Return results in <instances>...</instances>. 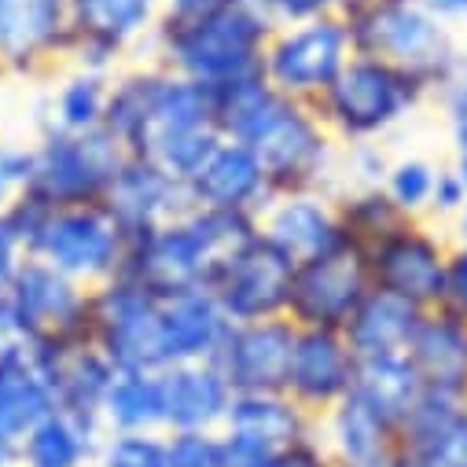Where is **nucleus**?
Segmentation results:
<instances>
[{
    "label": "nucleus",
    "mask_w": 467,
    "mask_h": 467,
    "mask_svg": "<svg viewBox=\"0 0 467 467\" xmlns=\"http://www.w3.org/2000/svg\"><path fill=\"white\" fill-rule=\"evenodd\" d=\"M213 99L217 133L258 155L273 195L335 192L342 148L309 103L276 92L265 78L228 85Z\"/></svg>",
    "instance_id": "1"
},
{
    "label": "nucleus",
    "mask_w": 467,
    "mask_h": 467,
    "mask_svg": "<svg viewBox=\"0 0 467 467\" xmlns=\"http://www.w3.org/2000/svg\"><path fill=\"white\" fill-rule=\"evenodd\" d=\"M276 23L262 12L258 0H221L217 8L188 19L159 16L144 59L221 92L262 74V59L269 48Z\"/></svg>",
    "instance_id": "2"
},
{
    "label": "nucleus",
    "mask_w": 467,
    "mask_h": 467,
    "mask_svg": "<svg viewBox=\"0 0 467 467\" xmlns=\"http://www.w3.org/2000/svg\"><path fill=\"white\" fill-rule=\"evenodd\" d=\"M26 258L48 262L85 287H99L126 269L130 232L107 202L45 206L30 192L5 206Z\"/></svg>",
    "instance_id": "3"
},
{
    "label": "nucleus",
    "mask_w": 467,
    "mask_h": 467,
    "mask_svg": "<svg viewBox=\"0 0 467 467\" xmlns=\"http://www.w3.org/2000/svg\"><path fill=\"white\" fill-rule=\"evenodd\" d=\"M258 228V217L247 213L188 206L159 228L133 232L122 273H130L155 295L206 287L213 265L236 247H244Z\"/></svg>",
    "instance_id": "4"
},
{
    "label": "nucleus",
    "mask_w": 467,
    "mask_h": 467,
    "mask_svg": "<svg viewBox=\"0 0 467 467\" xmlns=\"http://www.w3.org/2000/svg\"><path fill=\"white\" fill-rule=\"evenodd\" d=\"M338 19L354 56H376L409 70L431 88V99L467 52L463 34L434 19L416 0H342Z\"/></svg>",
    "instance_id": "5"
},
{
    "label": "nucleus",
    "mask_w": 467,
    "mask_h": 467,
    "mask_svg": "<svg viewBox=\"0 0 467 467\" xmlns=\"http://www.w3.org/2000/svg\"><path fill=\"white\" fill-rule=\"evenodd\" d=\"M427 103L431 88L409 70L376 56H354L331 81V88L313 103V110L338 140V148H349L387 140Z\"/></svg>",
    "instance_id": "6"
},
{
    "label": "nucleus",
    "mask_w": 467,
    "mask_h": 467,
    "mask_svg": "<svg viewBox=\"0 0 467 467\" xmlns=\"http://www.w3.org/2000/svg\"><path fill=\"white\" fill-rule=\"evenodd\" d=\"M92 346H99L119 372H166L162 295L130 273L92 287Z\"/></svg>",
    "instance_id": "7"
},
{
    "label": "nucleus",
    "mask_w": 467,
    "mask_h": 467,
    "mask_svg": "<svg viewBox=\"0 0 467 467\" xmlns=\"http://www.w3.org/2000/svg\"><path fill=\"white\" fill-rule=\"evenodd\" d=\"M126 162L122 144L107 130L59 133L41 130L34 140V184L30 195L45 206L103 202Z\"/></svg>",
    "instance_id": "8"
},
{
    "label": "nucleus",
    "mask_w": 467,
    "mask_h": 467,
    "mask_svg": "<svg viewBox=\"0 0 467 467\" xmlns=\"http://www.w3.org/2000/svg\"><path fill=\"white\" fill-rule=\"evenodd\" d=\"M67 5L70 37L63 67L103 78L130 67V56L148 45L162 16V0H67Z\"/></svg>",
    "instance_id": "9"
},
{
    "label": "nucleus",
    "mask_w": 467,
    "mask_h": 467,
    "mask_svg": "<svg viewBox=\"0 0 467 467\" xmlns=\"http://www.w3.org/2000/svg\"><path fill=\"white\" fill-rule=\"evenodd\" d=\"M349 59H354L349 34L338 16H327L295 26H276L262 59V74L276 92L313 107Z\"/></svg>",
    "instance_id": "10"
},
{
    "label": "nucleus",
    "mask_w": 467,
    "mask_h": 467,
    "mask_svg": "<svg viewBox=\"0 0 467 467\" xmlns=\"http://www.w3.org/2000/svg\"><path fill=\"white\" fill-rule=\"evenodd\" d=\"M365 254H368V273H372L376 291L398 295V298L412 302L416 309L441 306L445 265L452 254L449 228H441L427 217H409L390 236L372 244Z\"/></svg>",
    "instance_id": "11"
},
{
    "label": "nucleus",
    "mask_w": 467,
    "mask_h": 467,
    "mask_svg": "<svg viewBox=\"0 0 467 467\" xmlns=\"http://www.w3.org/2000/svg\"><path fill=\"white\" fill-rule=\"evenodd\" d=\"M19 338L74 349L92 342V287L70 280L48 262L26 258L8 284Z\"/></svg>",
    "instance_id": "12"
},
{
    "label": "nucleus",
    "mask_w": 467,
    "mask_h": 467,
    "mask_svg": "<svg viewBox=\"0 0 467 467\" xmlns=\"http://www.w3.org/2000/svg\"><path fill=\"white\" fill-rule=\"evenodd\" d=\"M291 280H295V262L280 247H273L258 228L244 247H236L213 265L206 291L217 298V306L232 324H251V320L287 317Z\"/></svg>",
    "instance_id": "13"
},
{
    "label": "nucleus",
    "mask_w": 467,
    "mask_h": 467,
    "mask_svg": "<svg viewBox=\"0 0 467 467\" xmlns=\"http://www.w3.org/2000/svg\"><path fill=\"white\" fill-rule=\"evenodd\" d=\"M372 291L368 254L358 244H342L327 254H317L309 262L295 265L291 298H287V320L295 327H331L342 331L354 317L361 298Z\"/></svg>",
    "instance_id": "14"
},
{
    "label": "nucleus",
    "mask_w": 467,
    "mask_h": 467,
    "mask_svg": "<svg viewBox=\"0 0 467 467\" xmlns=\"http://www.w3.org/2000/svg\"><path fill=\"white\" fill-rule=\"evenodd\" d=\"M67 0H0V70L8 81H48L63 70Z\"/></svg>",
    "instance_id": "15"
},
{
    "label": "nucleus",
    "mask_w": 467,
    "mask_h": 467,
    "mask_svg": "<svg viewBox=\"0 0 467 467\" xmlns=\"http://www.w3.org/2000/svg\"><path fill=\"white\" fill-rule=\"evenodd\" d=\"M317 434L331 467H401L405 463V431L401 420L387 416L358 390L342 398L317 420Z\"/></svg>",
    "instance_id": "16"
},
{
    "label": "nucleus",
    "mask_w": 467,
    "mask_h": 467,
    "mask_svg": "<svg viewBox=\"0 0 467 467\" xmlns=\"http://www.w3.org/2000/svg\"><path fill=\"white\" fill-rule=\"evenodd\" d=\"M354 383L358 354L349 349L346 335L331 327H298L284 394L320 420L327 409L354 394Z\"/></svg>",
    "instance_id": "17"
},
{
    "label": "nucleus",
    "mask_w": 467,
    "mask_h": 467,
    "mask_svg": "<svg viewBox=\"0 0 467 467\" xmlns=\"http://www.w3.org/2000/svg\"><path fill=\"white\" fill-rule=\"evenodd\" d=\"M59 354V346L34 338H12L0 346V431L26 438V431L56 412Z\"/></svg>",
    "instance_id": "18"
},
{
    "label": "nucleus",
    "mask_w": 467,
    "mask_h": 467,
    "mask_svg": "<svg viewBox=\"0 0 467 467\" xmlns=\"http://www.w3.org/2000/svg\"><path fill=\"white\" fill-rule=\"evenodd\" d=\"M298 327L287 317L232 324L213 365L236 394H276L287 387V365Z\"/></svg>",
    "instance_id": "19"
},
{
    "label": "nucleus",
    "mask_w": 467,
    "mask_h": 467,
    "mask_svg": "<svg viewBox=\"0 0 467 467\" xmlns=\"http://www.w3.org/2000/svg\"><path fill=\"white\" fill-rule=\"evenodd\" d=\"M184 192H188V206L247 213V217H262L265 206L276 199L258 155L236 140H221L213 155L202 162V170L184 184Z\"/></svg>",
    "instance_id": "20"
},
{
    "label": "nucleus",
    "mask_w": 467,
    "mask_h": 467,
    "mask_svg": "<svg viewBox=\"0 0 467 467\" xmlns=\"http://www.w3.org/2000/svg\"><path fill=\"white\" fill-rule=\"evenodd\" d=\"M258 224H262V236L273 247H280L295 265L346 244V232H342L331 192L276 195L265 206V213L258 217Z\"/></svg>",
    "instance_id": "21"
},
{
    "label": "nucleus",
    "mask_w": 467,
    "mask_h": 467,
    "mask_svg": "<svg viewBox=\"0 0 467 467\" xmlns=\"http://www.w3.org/2000/svg\"><path fill=\"white\" fill-rule=\"evenodd\" d=\"M405 354L423 390L467 398V317L463 313H452L445 306L423 309Z\"/></svg>",
    "instance_id": "22"
},
{
    "label": "nucleus",
    "mask_w": 467,
    "mask_h": 467,
    "mask_svg": "<svg viewBox=\"0 0 467 467\" xmlns=\"http://www.w3.org/2000/svg\"><path fill=\"white\" fill-rule=\"evenodd\" d=\"M114 217L126 224V232H148L159 228L166 221H173L177 213L188 210V192L177 177H170L155 159L148 155H126L119 177H114L107 199H103Z\"/></svg>",
    "instance_id": "23"
},
{
    "label": "nucleus",
    "mask_w": 467,
    "mask_h": 467,
    "mask_svg": "<svg viewBox=\"0 0 467 467\" xmlns=\"http://www.w3.org/2000/svg\"><path fill=\"white\" fill-rule=\"evenodd\" d=\"M401 467H467V398L423 390L420 405L401 423Z\"/></svg>",
    "instance_id": "24"
},
{
    "label": "nucleus",
    "mask_w": 467,
    "mask_h": 467,
    "mask_svg": "<svg viewBox=\"0 0 467 467\" xmlns=\"http://www.w3.org/2000/svg\"><path fill=\"white\" fill-rule=\"evenodd\" d=\"M228 327L232 320L206 287L162 295V338H166L170 368L192 361H213Z\"/></svg>",
    "instance_id": "25"
},
{
    "label": "nucleus",
    "mask_w": 467,
    "mask_h": 467,
    "mask_svg": "<svg viewBox=\"0 0 467 467\" xmlns=\"http://www.w3.org/2000/svg\"><path fill=\"white\" fill-rule=\"evenodd\" d=\"M166 431H221L236 390L213 361L173 365L162 372Z\"/></svg>",
    "instance_id": "26"
},
{
    "label": "nucleus",
    "mask_w": 467,
    "mask_h": 467,
    "mask_svg": "<svg viewBox=\"0 0 467 467\" xmlns=\"http://www.w3.org/2000/svg\"><path fill=\"white\" fill-rule=\"evenodd\" d=\"M221 431L247 438V441H258L273 452H284L287 445L317 434V416H309L302 405H295L284 390H276V394H236Z\"/></svg>",
    "instance_id": "27"
},
{
    "label": "nucleus",
    "mask_w": 467,
    "mask_h": 467,
    "mask_svg": "<svg viewBox=\"0 0 467 467\" xmlns=\"http://www.w3.org/2000/svg\"><path fill=\"white\" fill-rule=\"evenodd\" d=\"M420 317H423V309H416L412 302L372 287L361 298V306L354 309V317L346 320L342 335H346L349 349L358 354V361L387 358V354H405Z\"/></svg>",
    "instance_id": "28"
},
{
    "label": "nucleus",
    "mask_w": 467,
    "mask_h": 467,
    "mask_svg": "<svg viewBox=\"0 0 467 467\" xmlns=\"http://www.w3.org/2000/svg\"><path fill=\"white\" fill-rule=\"evenodd\" d=\"M103 434V423L56 409L19 438V467H92Z\"/></svg>",
    "instance_id": "29"
},
{
    "label": "nucleus",
    "mask_w": 467,
    "mask_h": 467,
    "mask_svg": "<svg viewBox=\"0 0 467 467\" xmlns=\"http://www.w3.org/2000/svg\"><path fill=\"white\" fill-rule=\"evenodd\" d=\"M114 376H119V368H114V361L99 346L85 342V346L63 349L56 365V409L78 420L103 423V401L110 394Z\"/></svg>",
    "instance_id": "30"
},
{
    "label": "nucleus",
    "mask_w": 467,
    "mask_h": 467,
    "mask_svg": "<svg viewBox=\"0 0 467 467\" xmlns=\"http://www.w3.org/2000/svg\"><path fill=\"white\" fill-rule=\"evenodd\" d=\"M107 92H110V78L63 67L56 74V85L45 96V107H41L45 119H37V133L41 130H59V133L103 130Z\"/></svg>",
    "instance_id": "31"
},
{
    "label": "nucleus",
    "mask_w": 467,
    "mask_h": 467,
    "mask_svg": "<svg viewBox=\"0 0 467 467\" xmlns=\"http://www.w3.org/2000/svg\"><path fill=\"white\" fill-rule=\"evenodd\" d=\"M151 85H155V63H133L110 78L107 92V114L103 130L122 144L126 155H148V133H151Z\"/></svg>",
    "instance_id": "32"
},
{
    "label": "nucleus",
    "mask_w": 467,
    "mask_h": 467,
    "mask_svg": "<svg viewBox=\"0 0 467 467\" xmlns=\"http://www.w3.org/2000/svg\"><path fill=\"white\" fill-rule=\"evenodd\" d=\"M107 434H140L166 431V394L162 372H119L103 401Z\"/></svg>",
    "instance_id": "33"
},
{
    "label": "nucleus",
    "mask_w": 467,
    "mask_h": 467,
    "mask_svg": "<svg viewBox=\"0 0 467 467\" xmlns=\"http://www.w3.org/2000/svg\"><path fill=\"white\" fill-rule=\"evenodd\" d=\"M354 390L372 401L376 409H383L394 420H409V412L420 405L423 398V383L409 361V354H387V358H365L358 361V383Z\"/></svg>",
    "instance_id": "34"
},
{
    "label": "nucleus",
    "mask_w": 467,
    "mask_h": 467,
    "mask_svg": "<svg viewBox=\"0 0 467 467\" xmlns=\"http://www.w3.org/2000/svg\"><path fill=\"white\" fill-rule=\"evenodd\" d=\"M331 195H335V210H338L346 240L358 244L361 251H368L372 244L390 236L401 221H409V213H401L383 188H338Z\"/></svg>",
    "instance_id": "35"
},
{
    "label": "nucleus",
    "mask_w": 467,
    "mask_h": 467,
    "mask_svg": "<svg viewBox=\"0 0 467 467\" xmlns=\"http://www.w3.org/2000/svg\"><path fill=\"white\" fill-rule=\"evenodd\" d=\"M438 162L427 155H398L390 162V173L383 181V192L398 202L401 213L409 217H427L431 210V195H434V181H438Z\"/></svg>",
    "instance_id": "36"
},
{
    "label": "nucleus",
    "mask_w": 467,
    "mask_h": 467,
    "mask_svg": "<svg viewBox=\"0 0 467 467\" xmlns=\"http://www.w3.org/2000/svg\"><path fill=\"white\" fill-rule=\"evenodd\" d=\"M224 137L217 130H184V133H173V137L155 140V148L148 151V159H155L170 177H177L181 184H188L202 170V162L213 155V148Z\"/></svg>",
    "instance_id": "37"
},
{
    "label": "nucleus",
    "mask_w": 467,
    "mask_h": 467,
    "mask_svg": "<svg viewBox=\"0 0 467 467\" xmlns=\"http://www.w3.org/2000/svg\"><path fill=\"white\" fill-rule=\"evenodd\" d=\"M92 467H170L166 463V431L103 434Z\"/></svg>",
    "instance_id": "38"
},
{
    "label": "nucleus",
    "mask_w": 467,
    "mask_h": 467,
    "mask_svg": "<svg viewBox=\"0 0 467 467\" xmlns=\"http://www.w3.org/2000/svg\"><path fill=\"white\" fill-rule=\"evenodd\" d=\"M390 162H394V155L383 148V140L342 148L338 151V177H342V184L335 181V192L338 188H383V181L390 173Z\"/></svg>",
    "instance_id": "39"
},
{
    "label": "nucleus",
    "mask_w": 467,
    "mask_h": 467,
    "mask_svg": "<svg viewBox=\"0 0 467 467\" xmlns=\"http://www.w3.org/2000/svg\"><path fill=\"white\" fill-rule=\"evenodd\" d=\"M431 103H438V114H441V122H445L452 155L456 151H467V52L460 56L456 70L445 78V85L434 92Z\"/></svg>",
    "instance_id": "40"
},
{
    "label": "nucleus",
    "mask_w": 467,
    "mask_h": 467,
    "mask_svg": "<svg viewBox=\"0 0 467 467\" xmlns=\"http://www.w3.org/2000/svg\"><path fill=\"white\" fill-rule=\"evenodd\" d=\"M224 441L221 431H166L170 467H221Z\"/></svg>",
    "instance_id": "41"
},
{
    "label": "nucleus",
    "mask_w": 467,
    "mask_h": 467,
    "mask_svg": "<svg viewBox=\"0 0 467 467\" xmlns=\"http://www.w3.org/2000/svg\"><path fill=\"white\" fill-rule=\"evenodd\" d=\"M34 184V144L0 140V210L26 195Z\"/></svg>",
    "instance_id": "42"
},
{
    "label": "nucleus",
    "mask_w": 467,
    "mask_h": 467,
    "mask_svg": "<svg viewBox=\"0 0 467 467\" xmlns=\"http://www.w3.org/2000/svg\"><path fill=\"white\" fill-rule=\"evenodd\" d=\"M463 210H467V188H463L460 173H456V170H452V162H449V166H441V170H438V181H434V195H431L427 221H434V224L449 228Z\"/></svg>",
    "instance_id": "43"
},
{
    "label": "nucleus",
    "mask_w": 467,
    "mask_h": 467,
    "mask_svg": "<svg viewBox=\"0 0 467 467\" xmlns=\"http://www.w3.org/2000/svg\"><path fill=\"white\" fill-rule=\"evenodd\" d=\"M258 5H262V12H265L276 26H295V23L338 16L342 0H258Z\"/></svg>",
    "instance_id": "44"
},
{
    "label": "nucleus",
    "mask_w": 467,
    "mask_h": 467,
    "mask_svg": "<svg viewBox=\"0 0 467 467\" xmlns=\"http://www.w3.org/2000/svg\"><path fill=\"white\" fill-rule=\"evenodd\" d=\"M441 306L467 317V247L463 244H452V254H449V265H445Z\"/></svg>",
    "instance_id": "45"
},
{
    "label": "nucleus",
    "mask_w": 467,
    "mask_h": 467,
    "mask_svg": "<svg viewBox=\"0 0 467 467\" xmlns=\"http://www.w3.org/2000/svg\"><path fill=\"white\" fill-rule=\"evenodd\" d=\"M221 441H224V460L221 467H273L276 452L258 445V441H247V438H236V434H224L221 431Z\"/></svg>",
    "instance_id": "46"
},
{
    "label": "nucleus",
    "mask_w": 467,
    "mask_h": 467,
    "mask_svg": "<svg viewBox=\"0 0 467 467\" xmlns=\"http://www.w3.org/2000/svg\"><path fill=\"white\" fill-rule=\"evenodd\" d=\"M23 262H26V247L16 236V228L5 217V210H0V291H8V284L16 280V273L23 269Z\"/></svg>",
    "instance_id": "47"
},
{
    "label": "nucleus",
    "mask_w": 467,
    "mask_h": 467,
    "mask_svg": "<svg viewBox=\"0 0 467 467\" xmlns=\"http://www.w3.org/2000/svg\"><path fill=\"white\" fill-rule=\"evenodd\" d=\"M273 467H331V460L324 452L320 434H313V438H302V441L287 445L284 452H276Z\"/></svg>",
    "instance_id": "48"
},
{
    "label": "nucleus",
    "mask_w": 467,
    "mask_h": 467,
    "mask_svg": "<svg viewBox=\"0 0 467 467\" xmlns=\"http://www.w3.org/2000/svg\"><path fill=\"white\" fill-rule=\"evenodd\" d=\"M420 8H427L434 19L456 26L460 34H467V0H416Z\"/></svg>",
    "instance_id": "49"
},
{
    "label": "nucleus",
    "mask_w": 467,
    "mask_h": 467,
    "mask_svg": "<svg viewBox=\"0 0 467 467\" xmlns=\"http://www.w3.org/2000/svg\"><path fill=\"white\" fill-rule=\"evenodd\" d=\"M221 0H162V16L173 19H188V16H202L210 8H217Z\"/></svg>",
    "instance_id": "50"
},
{
    "label": "nucleus",
    "mask_w": 467,
    "mask_h": 467,
    "mask_svg": "<svg viewBox=\"0 0 467 467\" xmlns=\"http://www.w3.org/2000/svg\"><path fill=\"white\" fill-rule=\"evenodd\" d=\"M19 338V324H16V309H12V298L8 291H0V346Z\"/></svg>",
    "instance_id": "51"
},
{
    "label": "nucleus",
    "mask_w": 467,
    "mask_h": 467,
    "mask_svg": "<svg viewBox=\"0 0 467 467\" xmlns=\"http://www.w3.org/2000/svg\"><path fill=\"white\" fill-rule=\"evenodd\" d=\"M0 467H19V438L0 431Z\"/></svg>",
    "instance_id": "52"
},
{
    "label": "nucleus",
    "mask_w": 467,
    "mask_h": 467,
    "mask_svg": "<svg viewBox=\"0 0 467 467\" xmlns=\"http://www.w3.org/2000/svg\"><path fill=\"white\" fill-rule=\"evenodd\" d=\"M449 236H452V244H463L467 247V210L449 224Z\"/></svg>",
    "instance_id": "53"
},
{
    "label": "nucleus",
    "mask_w": 467,
    "mask_h": 467,
    "mask_svg": "<svg viewBox=\"0 0 467 467\" xmlns=\"http://www.w3.org/2000/svg\"><path fill=\"white\" fill-rule=\"evenodd\" d=\"M452 170L460 173V181H463V188H467V151H456V155H452Z\"/></svg>",
    "instance_id": "54"
},
{
    "label": "nucleus",
    "mask_w": 467,
    "mask_h": 467,
    "mask_svg": "<svg viewBox=\"0 0 467 467\" xmlns=\"http://www.w3.org/2000/svg\"><path fill=\"white\" fill-rule=\"evenodd\" d=\"M5 81H8V78H5V70H0V85H5Z\"/></svg>",
    "instance_id": "55"
}]
</instances>
